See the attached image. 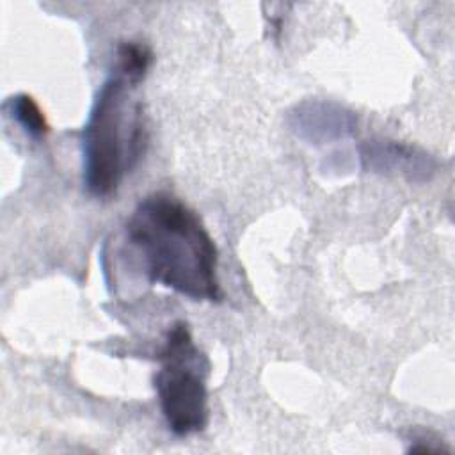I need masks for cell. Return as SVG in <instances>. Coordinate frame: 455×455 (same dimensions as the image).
<instances>
[{"label":"cell","mask_w":455,"mask_h":455,"mask_svg":"<svg viewBox=\"0 0 455 455\" xmlns=\"http://www.w3.org/2000/svg\"><path fill=\"white\" fill-rule=\"evenodd\" d=\"M126 236L142 256L151 283L194 300H222L217 245L183 201L165 192L144 197L126 222Z\"/></svg>","instance_id":"cell-1"},{"label":"cell","mask_w":455,"mask_h":455,"mask_svg":"<svg viewBox=\"0 0 455 455\" xmlns=\"http://www.w3.org/2000/svg\"><path fill=\"white\" fill-rule=\"evenodd\" d=\"M128 85L121 75H110L100 87L82 130L84 185L94 197L116 192L146 151L142 103L128 108Z\"/></svg>","instance_id":"cell-2"},{"label":"cell","mask_w":455,"mask_h":455,"mask_svg":"<svg viewBox=\"0 0 455 455\" xmlns=\"http://www.w3.org/2000/svg\"><path fill=\"white\" fill-rule=\"evenodd\" d=\"M156 359L162 366L155 375V389L169 430L176 435L203 432L210 419L206 389L210 364L185 322L169 327Z\"/></svg>","instance_id":"cell-3"},{"label":"cell","mask_w":455,"mask_h":455,"mask_svg":"<svg viewBox=\"0 0 455 455\" xmlns=\"http://www.w3.org/2000/svg\"><path fill=\"white\" fill-rule=\"evenodd\" d=\"M359 158L364 171L380 174H402L409 181H428L437 171V160L427 151L391 140L370 139L359 146Z\"/></svg>","instance_id":"cell-4"},{"label":"cell","mask_w":455,"mask_h":455,"mask_svg":"<svg viewBox=\"0 0 455 455\" xmlns=\"http://www.w3.org/2000/svg\"><path fill=\"white\" fill-rule=\"evenodd\" d=\"M290 128L311 144H325L350 137L357 128L352 110L322 100H306L288 114Z\"/></svg>","instance_id":"cell-5"},{"label":"cell","mask_w":455,"mask_h":455,"mask_svg":"<svg viewBox=\"0 0 455 455\" xmlns=\"http://www.w3.org/2000/svg\"><path fill=\"white\" fill-rule=\"evenodd\" d=\"M151 60L153 53L144 43L123 41L117 46L116 73L121 75L132 87H135L144 80Z\"/></svg>","instance_id":"cell-6"},{"label":"cell","mask_w":455,"mask_h":455,"mask_svg":"<svg viewBox=\"0 0 455 455\" xmlns=\"http://www.w3.org/2000/svg\"><path fill=\"white\" fill-rule=\"evenodd\" d=\"M9 116L25 130L32 139H41L48 133V121L44 112L28 94H16L5 103Z\"/></svg>","instance_id":"cell-7"}]
</instances>
